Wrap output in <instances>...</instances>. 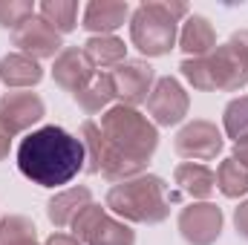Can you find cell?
<instances>
[{
    "label": "cell",
    "instance_id": "cell-8",
    "mask_svg": "<svg viewBox=\"0 0 248 245\" xmlns=\"http://www.w3.org/2000/svg\"><path fill=\"white\" fill-rule=\"evenodd\" d=\"M173 150L182 159H190V162H211L222 153V133L217 130L214 122L193 119L176 133Z\"/></svg>",
    "mask_w": 248,
    "mask_h": 245
},
{
    "label": "cell",
    "instance_id": "cell-25",
    "mask_svg": "<svg viewBox=\"0 0 248 245\" xmlns=\"http://www.w3.org/2000/svg\"><path fill=\"white\" fill-rule=\"evenodd\" d=\"M222 124H225V136L240 141L248 136V95H240L234 98L228 107H225V116H222Z\"/></svg>",
    "mask_w": 248,
    "mask_h": 245
},
{
    "label": "cell",
    "instance_id": "cell-3",
    "mask_svg": "<svg viewBox=\"0 0 248 245\" xmlns=\"http://www.w3.org/2000/svg\"><path fill=\"white\" fill-rule=\"evenodd\" d=\"M179 199V193H168V184L159 176H133L119 182L107 193V211L122 216L127 222L139 225H159L170 216V205Z\"/></svg>",
    "mask_w": 248,
    "mask_h": 245
},
{
    "label": "cell",
    "instance_id": "cell-21",
    "mask_svg": "<svg viewBox=\"0 0 248 245\" xmlns=\"http://www.w3.org/2000/svg\"><path fill=\"white\" fill-rule=\"evenodd\" d=\"M84 52L93 61V66H101V69H116L122 61H127V46L116 35H93L84 44Z\"/></svg>",
    "mask_w": 248,
    "mask_h": 245
},
{
    "label": "cell",
    "instance_id": "cell-22",
    "mask_svg": "<svg viewBox=\"0 0 248 245\" xmlns=\"http://www.w3.org/2000/svg\"><path fill=\"white\" fill-rule=\"evenodd\" d=\"M38 15L61 35L78 26V3L75 0H44L38 6Z\"/></svg>",
    "mask_w": 248,
    "mask_h": 245
},
{
    "label": "cell",
    "instance_id": "cell-23",
    "mask_svg": "<svg viewBox=\"0 0 248 245\" xmlns=\"http://www.w3.org/2000/svg\"><path fill=\"white\" fill-rule=\"evenodd\" d=\"M217 187L228 199H240L248 193V168H243L237 159H222L217 168Z\"/></svg>",
    "mask_w": 248,
    "mask_h": 245
},
{
    "label": "cell",
    "instance_id": "cell-27",
    "mask_svg": "<svg viewBox=\"0 0 248 245\" xmlns=\"http://www.w3.org/2000/svg\"><path fill=\"white\" fill-rule=\"evenodd\" d=\"M234 225H237V234L243 240H248V199L240 202V208L234 211Z\"/></svg>",
    "mask_w": 248,
    "mask_h": 245
},
{
    "label": "cell",
    "instance_id": "cell-28",
    "mask_svg": "<svg viewBox=\"0 0 248 245\" xmlns=\"http://www.w3.org/2000/svg\"><path fill=\"white\" fill-rule=\"evenodd\" d=\"M231 159H237L243 168H248V136L240 138V141H234V156Z\"/></svg>",
    "mask_w": 248,
    "mask_h": 245
},
{
    "label": "cell",
    "instance_id": "cell-20",
    "mask_svg": "<svg viewBox=\"0 0 248 245\" xmlns=\"http://www.w3.org/2000/svg\"><path fill=\"white\" fill-rule=\"evenodd\" d=\"M116 98V84H113V75L110 72H95L93 81L75 92V104L87 113V116H95L101 110L110 107V101Z\"/></svg>",
    "mask_w": 248,
    "mask_h": 245
},
{
    "label": "cell",
    "instance_id": "cell-6",
    "mask_svg": "<svg viewBox=\"0 0 248 245\" xmlns=\"http://www.w3.org/2000/svg\"><path fill=\"white\" fill-rule=\"evenodd\" d=\"M81 141H84V150H87V165L84 170L93 173V176H104L107 182H127L133 176H141V165L124 159L122 153L104 138L101 127L95 122H84L81 124Z\"/></svg>",
    "mask_w": 248,
    "mask_h": 245
},
{
    "label": "cell",
    "instance_id": "cell-10",
    "mask_svg": "<svg viewBox=\"0 0 248 245\" xmlns=\"http://www.w3.org/2000/svg\"><path fill=\"white\" fill-rule=\"evenodd\" d=\"M179 234L187 245H214L222 234V211L211 202H193L179 214Z\"/></svg>",
    "mask_w": 248,
    "mask_h": 245
},
{
    "label": "cell",
    "instance_id": "cell-12",
    "mask_svg": "<svg viewBox=\"0 0 248 245\" xmlns=\"http://www.w3.org/2000/svg\"><path fill=\"white\" fill-rule=\"evenodd\" d=\"M12 44L29 55V58H55V52L61 55V32H55L41 15H32L26 23H20L15 32H12Z\"/></svg>",
    "mask_w": 248,
    "mask_h": 245
},
{
    "label": "cell",
    "instance_id": "cell-4",
    "mask_svg": "<svg viewBox=\"0 0 248 245\" xmlns=\"http://www.w3.org/2000/svg\"><path fill=\"white\" fill-rule=\"evenodd\" d=\"M187 3H141L130 15V41L147 58H162L176 46L179 20L187 17Z\"/></svg>",
    "mask_w": 248,
    "mask_h": 245
},
{
    "label": "cell",
    "instance_id": "cell-13",
    "mask_svg": "<svg viewBox=\"0 0 248 245\" xmlns=\"http://www.w3.org/2000/svg\"><path fill=\"white\" fill-rule=\"evenodd\" d=\"M46 107L38 92H6L0 98V127L15 138L44 119Z\"/></svg>",
    "mask_w": 248,
    "mask_h": 245
},
{
    "label": "cell",
    "instance_id": "cell-30",
    "mask_svg": "<svg viewBox=\"0 0 248 245\" xmlns=\"http://www.w3.org/2000/svg\"><path fill=\"white\" fill-rule=\"evenodd\" d=\"M9 147H12V136H9V133L0 127V162L9 156Z\"/></svg>",
    "mask_w": 248,
    "mask_h": 245
},
{
    "label": "cell",
    "instance_id": "cell-17",
    "mask_svg": "<svg viewBox=\"0 0 248 245\" xmlns=\"http://www.w3.org/2000/svg\"><path fill=\"white\" fill-rule=\"evenodd\" d=\"M90 202H93L90 187H69V190H61V193H55V196L49 199L46 216H49V222H52L55 228H69V225L78 219V214H81Z\"/></svg>",
    "mask_w": 248,
    "mask_h": 245
},
{
    "label": "cell",
    "instance_id": "cell-19",
    "mask_svg": "<svg viewBox=\"0 0 248 245\" xmlns=\"http://www.w3.org/2000/svg\"><path fill=\"white\" fill-rule=\"evenodd\" d=\"M41 78H44L41 63L35 58H29V55H23V52H12V55L0 58V81L12 90L35 87V84H41Z\"/></svg>",
    "mask_w": 248,
    "mask_h": 245
},
{
    "label": "cell",
    "instance_id": "cell-2",
    "mask_svg": "<svg viewBox=\"0 0 248 245\" xmlns=\"http://www.w3.org/2000/svg\"><path fill=\"white\" fill-rule=\"evenodd\" d=\"M182 75L193 90L202 92H237L248 84V29L234 32L205 58H185Z\"/></svg>",
    "mask_w": 248,
    "mask_h": 245
},
{
    "label": "cell",
    "instance_id": "cell-14",
    "mask_svg": "<svg viewBox=\"0 0 248 245\" xmlns=\"http://www.w3.org/2000/svg\"><path fill=\"white\" fill-rule=\"evenodd\" d=\"M93 75H95V66L87 58V52L78 49V46L61 49V55L52 63V78H55V84H58L61 90H66V92H72V95H75L78 90H84V87L93 81Z\"/></svg>",
    "mask_w": 248,
    "mask_h": 245
},
{
    "label": "cell",
    "instance_id": "cell-15",
    "mask_svg": "<svg viewBox=\"0 0 248 245\" xmlns=\"http://www.w3.org/2000/svg\"><path fill=\"white\" fill-rule=\"evenodd\" d=\"M130 17V3L127 0H93L84 9V29L93 35H113L124 20Z\"/></svg>",
    "mask_w": 248,
    "mask_h": 245
},
{
    "label": "cell",
    "instance_id": "cell-26",
    "mask_svg": "<svg viewBox=\"0 0 248 245\" xmlns=\"http://www.w3.org/2000/svg\"><path fill=\"white\" fill-rule=\"evenodd\" d=\"M32 15H35V3L32 0H0V26L3 29L15 32Z\"/></svg>",
    "mask_w": 248,
    "mask_h": 245
},
{
    "label": "cell",
    "instance_id": "cell-9",
    "mask_svg": "<svg viewBox=\"0 0 248 245\" xmlns=\"http://www.w3.org/2000/svg\"><path fill=\"white\" fill-rule=\"evenodd\" d=\"M187 107H190V101H187L185 87L176 78H170V75L159 78L153 84L150 95H147V113H150L153 122L162 124V127H173V124L185 122Z\"/></svg>",
    "mask_w": 248,
    "mask_h": 245
},
{
    "label": "cell",
    "instance_id": "cell-16",
    "mask_svg": "<svg viewBox=\"0 0 248 245\" xmlns=\"http://www.w3.org/2000/svg\"><path fill=\"white\" fill-rule=\"evenodd\" d=\"M179 46L187 58H205L208 52L217 49V32L208 17L202 15H187L185 26L179 32Z\"/></svg>",
    "mask_w": 248,
    "mask_h": 245
},
{
    "label": "cell",
    "instance_id": "cell-24",
    "mask_svg": "<svg viewBox=\"0 0 248 245\" xmlns=\"http://www.w3.org/2000/svg\"><path fill=\"white\" fill-rule=\"evenodd\" d=\"M0 245H41L35 222L20 214L3 216L0 219Z\"/></svg>",
    "mask_w": 248,
    "mask_h": 245
},
{
    "label": "cell",
    "instance_id": "cell-1",
    "mask_svg": "<svg viewBox=\"0 0 248 245\" xmlns=\"http://www.w3.org/2000/svg\"><path fill=\"white\" fill-rule=\"evenodd\" d=\"M87 165L84 141L63 127L46 124L32 130L17 144V170L41 187L69 184Z\"/></svg>",
    "mask_w": 248,
    "mask_h": 245
},
{
    "label": "cell",
    "instance_id": "cell-7",
    "mask_svg": "<svg viewBox=\"0 0 248 245\" xmlns=\"http://www.w3.org/2000/svg\"><path fill=\"white\" fill-rule=\"evenodd\" d=\"M69 228L81 245H136V231L119 219H113L107 208L93 205V202L78 214V219Z\"/></svg>",
    "mask_w": 248,
    "mask_h": 245
},
{
    "label": "cell",
    "instance_id": "cell-29",
    "mask_svg": "<svg viewBox=\"0 0 248 245\" xmlns=\"http://www.w3.org/2000/svg\"><path fill=\"white\" fill-rule=\"evenodd\" d=\"M44 245H81V243H78L75 237H69V234H61V231H55V234H52V237H49V240H46Z\"/></svg>",
    "mask_w": 248,
    "mask_h": 245
},
{
    "label": "cell",
    "instance_id": "cell-11",
    "mask_svg": "<svg viewBox=\"0 0 248 245\" xmlns=\"http://www.w3.org/2000/svg\"><path fill=\"white\" fill-rule=\"evenodd\" d=\"M113 84H116V98H122L124 107H139L141 101H147L156 72L147 61H122L116 69H110Z\"/></svg>",
    "mask_w": 248,
    "mask_h": 245
},
{
    "label": "cell",
    "instance_id": "cell-18",
    "mask_svg": "<svg viewBox=\"0 0 248 245\" xmlns=\"http://www.w3.org/2000/svg\"><path fill=\"white\" fill-rule=\"evenodd\" d=\"M176 193H185L190 199H208L217 190V173L199 162H182L173 170Z\"/></svg>",
    "mask_w": 248,
    "mask_h": 245
},
{
    "label": "cell",
    "instance_id": "cell-5",
    "mask_svg": "<svg viewBox=\"0 0 248 245\" xmlns=\"http://www.w3.org/2000/svg\"><path fill=\"white\" fill-rule=\"evenodd\" d=\"M98 127H101L104 138L122 153L124 159H130V162H136L141 168L156 153L159 130H156V124L150 122L147 116H141L136 107H124V104L110 107L101 116Z\"/></svg>",
    "mask_w": 248,
    "mask_h": 245
}]
</instances>
